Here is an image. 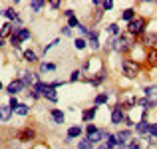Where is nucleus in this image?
<instances>
[{"label":"nucleus","instance_id":"f257e3e1","mask_svg":"<svg viewBox=\"0 0 157 149\" xmlns=\"http://www.w3.org/2000/svg\"><path fill=\"white\" fill-rule=\"evenodd\" d=\"M123 74L127 78H137L139 76V64L133 60H125L123 62Z\"/></svg>","mask_w":157,"mask_h":149},{"label":"nucleus","instance_id":"f03ea898","mask_svg":"<svg viewBox=\"0 0 157 149\" xmlns=\"http://www.w3.org/2000/svg\"><path fill=\"white\" fill-rule=\"evenodd\" d=\"M127 30H129V34H141V32L145 30V20L143 18H133L129 24H127Z\"/></svg>","mask_w":157,"mask_h":149},{"label":"nucleus","instance_id":"7ed1b4c3","mask_svg":"<svg viewBox=\"0 0 157 149\" xmlns=\"http://www.w3.org/2000/svg\"><path fill=\"white\" fill-rule=\"evenodd\" d=\"M22 88H24V82H22V80H14V82H10V86L6 88V92L10 94L12 97H14V96H16V94H18Z\"/></svg>","mask_w":157,"mask_h":149},{"label":"nucleus","instance_id":"20e7f679","mask_svg":"<svg viewBox=\"0 0 157 149\" xmlns=\"http://www.w3.org/2000/svg\"><path fill=\"white\" fill-rule=\"evenodd\" d=\"M34 137H36V131L30 129V127H26V129H22L18 133V139H20V141H30V139H34Z\"/></svg>","mask_w":157,"mask_h":149},{"label":"nucleus","instance_id":"39448f33","mask_svg":"<svg viewBox=\"0 0 157 149\" xmlns=\"http://www.w3.org/2000/svg\"><path fill=\"white\" fill-rule=\"evenodd\" d=\"M149 127H151L149 123H147L145 119H141V121L137 123V127H135V129H137V133H139V135H147V133H149Z\"/></svg>","mask_w":157,"mask_h":149},{"label":"nucleus","instance_id":"423d86ee","mask_svg":"<svg viewBox=\"0 0 157 149\" xmlns=\"http://www.w3.org/2000/svg\"><path fill=\"white\" fill-rule=\"evenodd\" d=\"M12 115V107L10 105H0V119L2 121H8Z\"/></svg>","mask_w":157,"mask_h":149},{"label":"nucleus","instance_id":"0eeeda50","mask_svg":"<svg viewBox=\"0 0 157 149\" xmlns=\"http://www.w3.org/2000/svg\"><path fill=\"white\" fill-rule=\"evenodd\" d=\"M14 34V28H12V24H4L2 30H0V38H6V36Z\"/></svg>","mask_w":157,"mask_h":149},{"label":"nucleus","instance_id":"6e6552de","mask_svg":"<svg viewBox=\"0 0 157 149\" xmlns=\"http://www.w3.org/2000/svg\"><path fill=\"white\" fill-rule=\"evenodd\" d=\"M44 96L50 99V101H56V99H58V96H56V88H54V86H48V90L44 92Z\"/></svg>","mask_w":157,"mask_h":149},{"label":"nucleus","instance_id":"1a4fd4ad","mask_svg":"<svg viewBox=\"0 0 157 149\" xmlns=\"http://www.w3.org/2000/svg\"><path fill=\"white\" fill-rule=\"evenodd\" d=\"M14 34L20 36V40H28L30 38V32H28L26 28H14Z\"/></svg>","mask_w":157,"mask_h":149},{"label":"nucleus","instance_id":"9d476101","mask_svg":"<svg viewBox=\"0 0 157 149\" xmlns=\"http://www.w3.org/2000/svg\"><path fill=\"white\" fill-rule=\"evenodd\" d=\"M82 135V127H70L68 129V139H74V137H80Z\"/></svg>","mask_w":157,"mask_h":149},{"label":"nucleus","instance_id":"9b49d317","mask_svg":"<svg viewBox=\"0 0 157 149\" xmlns=\"http://www.w3.org/2000/svg\"><path fill=\"white\" fill-rule=\"evenodd\" d=\"M111 121L113 123H121L123 121V113H121V109H113V113H111Z\"/></svg>","mask_w":157,"mask_h":149},{"label":"nucleus","instance_id":"f8f14e48","mask_svg":"<svg viewBox=\"0 0 157 149\" xmlns=\"http://www.w3.org/2000/svg\"><path fill=\"white\" fill-rule=\"evenodd\" d=\"M104 137H107V133H105V131H98V133H94L92 137H88V139H90V141H92V145H94V143L101 141V139H104Z\"/></svg>","mask_w":157,"mask_h":149},{"label":"nucleus","instance_id":"ddd939ff","mask_svg":"<svg viewBox=\"0 0 157 149\" xmlns=\"http://www.w3.org/2000/svg\"><path fill=\"white\" fill-rule=\"evenodd\" d=\"M121 18H123V20H127V22H131V20L135 18V10H133V8H127V10H123Z\"/></svg>","mask_w":157,"mask_h":149},{"label":"nucleus","instance_id":"4468645a","mask_svg":"<svg viewBox=\"0 0 157 149\" xmlns=\"http://www.w3.org/2000/svg\"><path fill=\"white\" fill-rule=\"evenodd\" d=\"M52 119H54L56 123H64V113H62L60 109H54V111H52Z\"/></svg>","mask_w":157,"mask_h":149},{"label":"nucleus","instance_id":"2eb2a0df","mask_svg":"<svg viewBox=\"0 0 157 149\" xmlns=\"http://www.w3.org/2000/svg\"><path fill=\"white\" fill-rule=\"evenodd\" d=\"M22 82H24V86H36V84H34V74H28V72H26V74H24V80H22Z\"/></svg>","mask_w":157,"mask_h":149},{"label":"nucleus","instance_id":"dca6fc26","mask_svg":"<svg viewBox=\"0 0 157 149\" xmlns=\"http://www.w3.org/2000/svg\"><path fill=\"white\" fill-rule=\"evenodd\" d=\"M48 90V86L46 84H42V82H38V84L34 86V94H44Z\"/></svg>","mask_w":157,"mask_h":149},{"label":"nucleus","instance_id":"f3484780","mask_svg":"<svg viewBox=\"0 0 157 149\" xmlns=\"http://www.w3.org/2000/svg\"><path fill=\"white\" fill-rule=\"evenodd\" d=\"M94 4H96V6H101L104 10H111V8H113V2H111V0L109 2H100V0H96Z\"/></svg>","mask_w":157,"mask_h":149},{"label":"nucleus","instance_id":"a211bd4d","mask_svg":"<svg viewBox=\"0 0 157 149\" xmlns=\"http://www.w3.org/2000/svg\"><path fill=\"white\" fill-rule=\"evenodd\" d=\"M145 44L155 46V44H157V34H147V36H145Z\"/></svg>","mask_w":157,"mask_h":149},{"label":"nucleus","instance_id":"6ab92c4d","mask_svg":"<svg viewBox=\"0 0 157 149\" xmlns=\"http://www.w3.org/2000/svg\"><path fill=\"white\" fill-rule=\"evenodd\" d=\"M78 149H94V145H92V141H90V139H84V141L78 143Z\"/></svg>","mask_w":157,"mask_h":149},{"label":"nucleus","instance_id":"aec40b11","mask_svg":"<svg viewBox=\"0 0 157 149\" xmlns=\"http://www.w3.org/2000/svg\"><path fill=\"white\" fill-rule=\"evenodd\" d=\"M129 131H119V133H117V139H119V143H125L127 141V139H129Z\"/></svg>","mask_w":157,"mask_h":149},{"label":"nucleus","instance_id":"412c9836","mask_svg":"<svg viewBox=\"0 0 157 149\" xmlns=\"http://www.w3.org/2000/svg\"><path fill=\"white\" fill-rule=\"evenodd\" d=\"M4 16H6V18H10V20H18V14H16L12 8H6V10H4Z\"/></svg>","mask_w":157,"mask_h":149},{"label":"nucleus","instance_id":"4be33fe9","mask_svg":"<svg viewBox=\"0 0 157 149\" xmlns=\"http://www.w3.org/2000/svg\"><path fill=\"white\" fill-rule=\"evenodd\" d=\"M94 115H96V107H90V109L84 111V119H86V121H88V119H92Z\"/></svg>","mask_w":157,"mask_h":149},{"label":"nucleus","instance_id":"5701e85b","mask_svg":"<svg viewBox=\"0 0 157 149\" xmlns=\"http://www.w3.org/2000/svg\"><path fill=\"white\" fill-rule=\"evenodd\" d=\"M145 94H147L149 97H155V101H157V86H151V88H147Z\"/></svg>","mask_w":157,"mask_h":149},{"label":"nucleus","instance_id":"b1692460","mask_svg":"<svg viewBox=\"0 0 157 149\" xmlns=\"http://www.w3.org/2000/svg\"><path fill=\"white\" fill-rule=\"evenodd\" d=\"M90 42H92V44H90L92 48H100V42H98V34H96V32L90 34Z\"/></svg>","mask_w":157,"mask_h":149},{"label":"nucleus","instance_id":"393cba45","mask_svg":"<svg viewBox=\"0 0 157 149\" xmlns=\"http://www.w3.org/2000/svg\"><path fill=\"white\" fill-rule=\"evenodd\" d=\"M20 42H22V40H20V36H16V34L10 36V44H12L14 48H20Z\"/></svg>","mask_w":157,"mask_h":149},{"label":"nucleus","instance_id":"a878e982","mask_svg":"<svg viewBox=\"0 0 157 149\" xmlns=\"http://www.w3.org/2000/svg\"><path fill=\"white\" fill-rule=\"evenodd\" d=\"M16 113H18V115H28V105H24V103H20V105L16 107Z\"/></svg>","mask_w":157,"mask_h":149},{"label":"nucleus","instance_id":"bb28decb","mask_svg":"<svg viewBox=\"0 0 157 149\" xmlns=\"http://www.w3.org/2000/svg\"><path fill=\"white\" fill-rule=\"evenodd\" d=\"M147 58H149V64H151V66H157V52H155V50H151Z\"/></svg>","mask_w":157,"mask_h":149},{"label":"nucleus","instance_id":"cd10ccee","mask_svg":"<svg viewBox=\"0 0 157 149\" xmlns=\"http://www.w3.org/2000/svg\"><path fill=\"white\" fill-rule=\"evenodd\" d=\"M24 58H26L28 62H36V54L32 52V50H26V52H24Z\"/></svg>","mask_w":157,"mask_h":149},{"label":"nucleus","instance_id":"c85d7f7f","mask_svg":"<svg viewBox=\"0 0 157 149\" xmlns=\"http://www.w3.org/2000/svg\"><path fill=\"white\" fill-rule=\"evenodd\" d=\"M74 46H76L78 50H84V48H86V40H84V38H76V42H74Z\"/></svg>","mask_w":157,"mask_h":149},{"label":"nucleus","instance_id":"c756f323","mask_svg":"<svg viewBox=\"0 0 157 149\" xmlns=\"http://www.w3.org/2000/svg\"><path fill=\"white\" fill-rule=\"evenodd\" d=\"M117 32H119V26H117V24H109V26H107V34H117Z\"/></svg>","mask_w":157,"mask_h":149},{"label":"nucleus","instance_id":"7c9ffc66","mask_svg":"<svg viewBox=\"0 0 157 149\" xmlns=\"http://www.w3.org/2000/svg\"><path fill=\"white\" fill-rule=\"evenodd\" d=\"M30 6H32V10H34V12H38V10H40V8H42V6H44V2H42V0H34V2H32V4H30Z\"/></svg>","mask_w":157,"mask_h":149},{"label":"nucleus","instance_id":"2f4dec72","mask_svg":"<svg viewBox=\"0 0 157 149\" xmlns=\"http://www.w3.org/2000/svg\"><path fill=\"white\" fill-rule=\"evenodd\" d=\"M129 44H131L129 38H125V36H121V38H119V46H121V48H129Z\"/></svg>","mask_w":157,"mask_h":149},{"label":"nucleus","instance_id":"473e14b6","mask_svg":"<svg viewBox=\"0 0 157 149\" xmlns=\"http://www.w3.org/2000/svg\"><path fill=\"white\" fill-rule=\"evenodd\" d=\"M86 131H88V137H92V135H94V133H98V127H96V125H94V123H90V125H88V127H86Z\"/></svg>","mask_w":157,"mask_h":149},{"label":"nucleus","instance_id":"72a5a7b5","mask_svg":"<svg viewBox=\"0 0 157 149\" xmlns=\"http://www.w3.org/2000/svg\"><path fill=\"white\" fill-rule=\"evenodd\" d=\"M54 68H56L54 64H42V66H40V72H52Z\"/></svg>","mask_w":157,"mask_h":149},{"label":"nucleus","instance_id":"f704fd0d","mask_svg":"<svg viewBox=\"0 0 157 149\" xmlns=\"http://www.w3.org/2000/svg\"><path fill=\"white\" fill-rule=\"evenodd\" d=\"M74 26H80V22H78V18H76V16L68 20V28H74Z\"/></svg>","mask_w":157,"mask_h":149},{"label":"nucleus","instance_id":"c9c22d12","mask_svg":"<svg viewBox=\"0 0 157 149\" xmlns=\"http://www.w3.org/2000/svg\"><path fill=\"white\" fill-rule=\"evenodd\" d=\"M8 105H10V107H12V109H14V111H16V107H18V105H20V103H18V99H16V97H12V99H10V103H8Z\"/></svg>","mask_w":157,"mask_h":149},{"label":"nucleus","instance_id":"e433bc0d","mask_svg":"<svg viewBox=\"0 0 157 149\" xmlns=\"http://www.w3.org/2000/svg\"><path fill=\"white\" fill-rule=\"evenodd\" d=\"M105 101H107L105 96H98V97H96V103H105Z\"/></svg>","mask_w":157,"mask_h":149},{"label":"nucleus","instance_id":"4c0bfd02","mask_svg":"<svg viewBox=\"0 0 157 149\" xmlns=\"http://www.w3.org/2000/svg\"><path fill=\"white\" fill-rule=\"evenodd\" d=\"M78 78H80V72L76 70V72H72V76H70V80H72V82H76Z\"/></svg>","mask_w":157,"mask_h":149},{"label":"nucleus","instance_id":"58836bf2","mask_svg":"<svg viewBox=\"0 0 157 149\" xmlns=\"http://www.w3.org/2000/svg\"><path fill=\"white\" fill-rule=\"evenodd\" d=\"M149 133L153 135V137H157V125H151L149 127Z\"/></svg>","mask_w":157,"mask_h":149},{"label":"nucleus","instance_id":"ea45409f","mask_svg":"<svg viewBox=\"0 0 157 149\" xmlns=\"http://www.w3.org/2000/svg\"><path fill=\"white\" fill-rule=\"evenodd\" d=\"M129 149H139V143L137 141H131L129 143Z\"/></svg>","mask_w":157,"mask_h":149},{"label":"nucleus","instance_id":"a19ab883","mask_svg":"<svg viewBox=\"0 0 157 149\" xmlns=\"http://www.w3.org/2000/svg\"><path fill=\"white\" fill-rule=\"evenodd\" d=\"M78 28H80V32H84V34H90V32H88V28H86L84 24H80V26H78Z\"/></svg>","mask_w":157,"mask_h":149},{"label":"nucleus","instance_id":"79ce46f5","mask_svg":"<svg viewBox=\"0 0 157 149\" xmlns=\"http://www.w3.org/2000/svg\"><path fill=\"white\" fill-rule=\"evenodd\" d=\"M62 32H64V36H70V34H72V30H70L68 26H66V28H62Z\"/></svg>","mask_w":157,"mask_h":149},{"label":"nucleus","instance_id":"37998d69","mask_svg":"<svg viewBox=\"0 0 157 149\" xmlns=\"http://www.w3.org/2000/svg\"><path fill=\"white\" fill-rule=\"evenodd\" d=\"M64 14H66V16H68V20H70V18H74V10H66V12H64Z\"/></svg>","mask_w":157,"mask_h":149},{"label":"nucleus","instance_id":"c03bdc74","mask_svg":"<svg viewBox=\"0 0 157 149\" xmlns=\"http://www.w3.org/2000/svg\"><path fill=\"white\" fill-rule=\"evenodd\" d=\"M52 4V8H60V2H58V0H54V2H50Z\"/></svg>","mask_w":157,"mask_h":149},{"label":"nucleus","instance_id":"a18cd8bd","mask_svg":"<svg viewBox=\"0 0 157 149\" xmlns=\"http://www.w3.org/2000/svg\"><path fill=\"white\" fill-rule=\"evenodd\" d=\"M109 149H125V147H123L121 143H117V145H113V147H109Z\"/></svg>","mask_w":157,"mask_h":149},{"label":"nucleus","instance_id":"49530a36","mask_svg":"<svg viewBox=\"0 0 157 149\" xmlns=\"http://www.w3.org/2000/svg\"><path fill=\"white\" fill-rule=\"evenodd\" d=\"M100 149H109V145H100Z\"/></svg>","mask_w":157,"mask_h":149},{"label":"nucleus","instance_id":"de8ad7c7","mask_svg":"<svg viewBox=\"0 0 157 149\" xmlns=\"http://www.w3.org/2000/svg\"><path fill=\"white\" fill-rule=\"evenodd\" d=\"M0 90H2V84H0Z\"/></svg>","mask_w":157,"mask_h":149},{"label":"nucleus","instance_id":"09e8293b","mask_svg":"<svg viewBox=\"0 0 157 149\" xmlns=\"http://www.w3.org/2000/svg\"><path fill=\"white\" fill-rule=\"evenodd\" d=\"M0 46H2V42H0Z\"/></svg>","mask_w":157,"mask_h":149}]
</instances>
